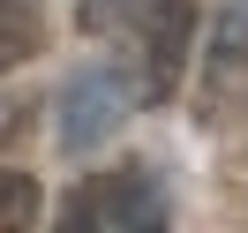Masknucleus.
<instances>
[{"label": "nucleus", "instance_id": "nucleus-1", "mask_svg": "<svg viewBox=\"0 0 248 233\" xmlns=\"http://www.w3.org/2000/svg\"><path fill=\"white\" fill-rule=\"evenodd\" d=\"M83 23H91V31H113L136 53V98L143 106H166V98L181 91L196 0H83Z\"/></svg>", "mask_w": 248, "mask_h": 233}, {"label": "nucleus", "instance_id": "nucleus-2", "mask_svg": "<svg viewBox=\"0 0 248 233\" xmlns=\"http://www.w3.org/2000/svg\"><path fill=\"white\" fill-rule=\"evenodd\" d=\"M166 188L151 181L143 166H113V173H91L76 196L61 203V226L68 233H151L166 226Z\"/></svg>", "mask_w": 248, "mask_h": 233}, {"label": "nucleus", "instance_id": "nucleus-3", "mask_svg": "<svg viewBox=\"0 0 248 233\" xmlns=\"http://www.w3.org/2000/svg\"><path fill=\"white\" fill-rule=\"evenodd\" d=\"M136 106V76H113V68H83L61 91V151H98L113 128Z\"/></svg>", "mask_w": 248, "mask_h": 233}, {"label": "nucleus", "instance_id": "nucleus-4", "mask_svg": "<svg viewBox=\"0 0 248 233\" xmlns=\"http://www.w3.org/2000/svg\"><path fill=\"white\" fill-rule=\"evenodd\" d=\"M241 83H248V0H233L211 31V53H203V113L226 121L241 106Z\"/></svg>", "mask_w": 248, "mask_h": 233}, {"label": "nucleus", "instance_id": "nucleus-5", "mask_svg": "<svg viewBox=\"0 0 248 233\" xmlns=\"http://www.w3.org/2000/svg\"><path fill=\"white\" fill-rule=\"evenodd\" d=\"M46 38V0H0V76L23 68Z\"/></svg>", "mask_w": 248, "mask_h": 233}, {"label": "nucleus", "instance_id": "nucleus-6", "mask_svg": "<svg viewBox=\"0 0 248 233\" xmlns=\"http://www.w3.org/2000/svg\"><path fill=\"white\" fill-rule=\"evenodd\" d=\"M31 218H38V181L16 173V166H0V233L31 226Z\"/></svg>", "mask_w": 248, "mask_h": 233}]
</instances>
